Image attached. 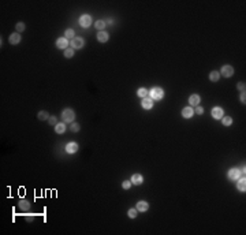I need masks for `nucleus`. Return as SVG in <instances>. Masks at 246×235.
<instances>
[{
  "label": "nucleus",
  "instance_id": "f257e3e1",
  "mask_svg": "<svg viewBox=\"0 0 246 235\" xmlns=\"http://www.w3.org/2000/svg\"><path fill=\"white\" fill-rule=\"evenodd\" d=\"M148 96L152 98V100H153V101H154V100H156V101H160L161 98L164 97V90L161 89V88H157V86L156 88H152V89L149 90V94Z\"/></svg>",
  "mask_w": 246,
  "mask_h": 235
},
{
  "label": "nucleus",
  "instance_id": "f03ea898",
  "mask_svg": "<svg viewBox=\"0 0 246 235\" xmlns=\"http://www.w3.org/2000/svg\"><path fill=\"white\" fill-rule=\"evenodd\" d=\"M62 119L64 123H73L75 119V112L71 110V108H67L62 112Z\"/></svg>",
  "mask_w": 246,
  "mask_h": 235
},
{
  "label": "nucleus",
  "instance_id": "7ed1b4c3",
  "mask_svg": "<svg viewBox=\"0 0 246 235\" xmlns=\"http://www.w3.org/2000/svg\"><path fill=\"white\" fill-rule=\"evenodd\" d=\"M219 74L222 75V77H224V78H230V77L234 75V69H232V66L226 64V66H223L222 67V70H220Z\"/></svg>",
  "mask_w": 246,
  "mask_h": 235
},
{
  "label": "nucleus",
  "instance_id": "20e7f679",
  "mask_svg": "<svg viewBox=\"0 0 246 235\" xmlns=\"http://www.w3.org/2000/svg\"><path fill=\"white\" fill-rule=\"evenodd\" d=\"M241 175H242V171L239 168H230L227 172V176L230 181H237L238 178H241Z\"/></svg>",
  "mask_w": 246,
  "mask_h": 235
},
{
  "label": "nucleus",
  "instance_id": "39448f33",
  "mask_svg": "<svg viewBox=\"0 0 246 235\" xmlns=\"http://www.w3.org/2000/svg\"><path fill=\"white\" fill-rule=\"evenodd\" d=\"M210 113H212V118L216 120H220L224 116V110H223L222 107H213L212 108V111H210Z\"/></svg>",
  "mask_w": 246,
  "mask_h": 235
},
{
  "label": "nucleus",
  "instance_id": "423d86ee",
  "mask_svg": "<svg viewBox=\"0 0 246 235\" xmlns=\"http://www.w3.org/2000/svg\"><path fill=\"white\" fill-rule=\"evenodd\" d=\"M79 25L82 27H85V29H86V27H89L90 25H92V17H90V15H88V14H83L82 17L79 18Z\"/></svg>",
  "mask_w": 246,
  "mask_h": 235
},
{
  "label": "nucleus",
  "instance_id": "0eeeda50",
  "mask_svg": "<svg viewBox=\"0 0 246 235\" xmlns=\"http://www.w3.org/2000/svg\"><path fill=\"white\" fill-rule=\"evenodd\" d=\"M64 149L68 155H74V153L78 152V144L77 142H68Z\"/></svg>",
  "mask_w": 246,
  "mask_h": 235
},
{
  "label": "nucleus",
  "instance_id": "6e6552de",
  "mask_svg": "<svg viewBox=\"0 0 246 235\" xmlns=\"http://www.w3.org/2000/svg\"><path fill=\"white\" fill-rule=\"evenodd\" d=\"M141 107L144 110H152L153 108V100L151 97H145L142 98V101H141Z\"/></svg>",
  "mask_w": 246,
  "mask_h": 235
},
{
  "label": "nucleus",
  "instance_id": "1a4fd4ad",
  "mask_svg": "<svg viewBox=\"0 0 246 235\" xmlns=\"http://www.w3.org/2000/svg\"><path fill=\"white\" fill-rule=\"evenodd\" d=\"M71 45H73V48H77V49H81V48H82L83 45H85V40H83L82 37H75V39H73Z\"/></svg>",
  "mask_w": 246,
  "mask_h": 235
},
{
  "label": "nucleus",
  "instance_id": "9d476101",
  "mask_svg": "<svg viewBox=\"0 0 246 235\" xmlns=\"http://www.w3.org/2000/svg\"><path fill=\"white\" fill-rule=\"evenodd\" d=\"M18 209L21 212H29L30 211V203L26 199H21L18 203Z\"/></svg>",
  "mask_w": 246,
  "mask_h": 235
},
{
  "label": "nucleus",
  "instance_id": "9b49d317",
  "mask_svg": "<svg viewBox=\"0 0 246 235\" xmlns=\"http://www.w3.org/2000/svg\"><path fill=\"white\" fill-rule=\"evenodd\" d=\"M56 47L59 48V49H67V47H68V40L66 39V37H60V39H58Z\"/></svg>",
  "mask_w": 246,
  "mask_h": 235
},
{
  "label": "nucleus",
  "instance_id": "f8f14e48",
  "mask_svg": "<svg viewBox=\"0 0 246 235\" xmlns=\"http://www.w3.org/2000/svg\"><path fill=\"white\" fill-rule=\"evenodd\" d=\"M130 182H131L133 184H135V186H138V184H142V182H144V176L141 175V174H134V175L131 176Z\"/></svg>",
  "mask_w": 246,
  "mask_h": 235
},
{
  "label": "nucleus",
  "instance_id": "ddd939ff",
  "mask_svg": "<svg viewBox=\"0 0 246 235\" xmlns=\"http://www.w3.org/2000/svg\"><path fill=\"white\" fill-rule=\"evenodd\" d=\"M193 115H194V110L192 107H185L182 110V116L185 119H190V118H193Z\"/></svg>",
  "mask_w": 246,
  "mask_h": 235
},
{
  "label": "nucleus",
  "instance_id": "4468645a",
  "mask_svg": "<svg viewBox=\"0 0 246 235\" xmlns=\"http://www.w3.org/2000/svg\"><path fill=\"white\" fill-rule=\"evenodd\" d=\"M200 103H201V97H200L198 94H192L189 97V104L193 105V107H197V105H200Z\"/></svg>",
  "mask_w": 246,
  "mask_h": 235
},
{
  "label": "nucleus",
  "instance_id": "2eb2a0df",
  "mask_svg": "<svg viewBox=\"0 0 246 235\" xmlns=\"http://www.w3.org/2000/svg\"><path fill=\"white\" fill-rule=\"evenodd\" d=\"M237 181H238L237 189L239 191H242V193H245V191H246V179H245V175H243V178H238Z\"/></svg>",
  "mask_w": 246,
  "mask_h": 235
},
{
  "label": "nucleus",
  "instance_id": "dca6fc26",
  "mask_svg": "<svg viewBox=\"0 0 246 235\" xmlns=\"http://www.w3.org/2000/svg\"><path fill=\"white\" fill-rule=\"evenodd\" d=\"M135 208H137V211L138 212H146L149 209V204L146 203V201H138L137 205H135Z\"/></svg>",
  "mask_w": 246,
  "mask_h": 235
},
{
  "label": "nucleus",
  "instance_id": "f3484780",
  "mask_svg": "<svg viewBox=\"0 0 246 235\" xmlns=\"http://www.w3.org/2000/svg\"><path fill=\"white\" fill-rule=\"evenodd\" d=\"M8 41H10V44H12V45L19 44V41H21V34H19V33H12L11 36H10Z\"/></svg>",
  "mask_w": 246,
  "mask_h": 235
},
{
  "label": "nucleus",
  "instance_id": "a211bd4d",
  "mask_svg": "<svg viewBox=\"0 0 246 235\" xmlns=\"http://www.w3.org/2000/svg\"><path fill=\"white\" fill-rule=\"evenodd\" d=\"M108 39H110V34H108L107 32H98L97 33V40L100 42H107L108 41Z\"/></svg>",
  "mask_w": 246,
  "mask_h": 235
},
{
  "label": "nucleus",
  "instance_id": "6ab92c4d",
  "mask_svg": "<svg viewBox=\"0 0 246 235\" xmlns=\"http://www.w3.org/2000/svg\"><path fill=\"white\" fill-rule=\"evenodd\" d=\"M64 131H66V123L64 122L55 125V133L56 134H63Z\"/></svg>",
  "mask_w": 246,
  "mask_h": 235
},
{
  "label": "nucleus",
  "instance_id": "aec40b11",
  "mask_svg": "<svg viewBox=\"0 0 246 235\" xmlns=\"http://www.w3.org/2000/svg\"><path fill=\"white\" fill-rule=\"evenodd\" d=\"M219 79H220L219 71H212V73L209 74V81H210V82H217Z\"/></svg>",
  "mask_w": 246,
  "mask_h": 235
},
{
  "label": "nucleus",
  "instance_id": "412c9836",
  "mask_svg": "<svg viewBox=\"0 0 246 235\" xmlns=\"http://www.w3.org/2000/svg\"><path fill=\"white\" fill-rule=\"evenodd\" d=\"M148 94H149V90L145 89V88H139V89L137 90V96H139L141 98H145Z\"/></svg>",
  "mask_w": 246,
  "mask_h": 235
},
{
  "label": "nucleus",
  "instance_id": "4be33fe9",
  "mask_svg": "<svg viewBox=\"0 0 246 235\" xmlns=\"http://www.w3.org/2000/svg\"><path fill=\"white\" fill-rule=\"evenodd\" d=\"M63 37H66L67 40H73V39H75V33H74V30L73 29H67L64 32V36Z\"/></svg>",
  "mask_w": 246,
  "mask_h": 235
},
{
  "label": "nucleus",
  "instance_id": "5701e85b",
  "mask_svg": "<svg viewBox=\"0 0 246 235\" xmlns=\"http://www.w3.org/2000/svg\"><path fill=\"white\" fill-rule=\"evenodd\" d=\"M15 30H17V33H22L26 30V25L22 23V22H18V23L15 25Z\"/></svg>",
  "mask_w": 246,
  "mask_h": 235
},
{
  "label": "nucleus",
  "instance_id": "b1692460",
  "mask_svg": "<svg viewBox=\"0 0 246 235\" xmlns=\"http://www.w3.org/2000/svg\"><path fill=\"white\" fill-rule=\"evenodd\" d=\"M95 27L98 30V32H103L104 27H105V22L101 21V19H100V21H97V22L95 23Z\"/></svg>",
  "mask_w": 246,
  "mask_h": 235
},
{
  "label": "nucleus",
  "instance_id": "393cba45",
  "mask_svg": "<svg viewBox=\"0 0 246 235\" xmlns=\"http://www.w3.org/2000/svg\"><path fill=\"white\" fill-rule=\"evenodd\" d=\"M222 123L224 126H231L232 125V118H230V116H223V118H222Z\"/></svg>",
  "mask_w": 246,
  "mask_h": 235
},
{
  "label": "nucleus",
  "instance_id": "a878e982",
  "mask_svg": "<svg viewBox=\"0 0 246 235\" xmlns=\"http://www.w3.org/2000/svg\"><path fill=\"white\" fill-rule=\"evenodd\" d=\"M37 118H39L40 120H47V119H49V115H48V112H45V111H40Z\"/></svg>",
  "mask_w": 246,
  "mask_h": 235
},
{
  "label": "nucleus",
  "instance_id": "bb28decb",
  "mask_svg": "<svg viewBox=\"0 0 246 235\" xmlns=\"http://www.w3.org/2000/svg\"><path fill=\"white\" fill-rule=\"evenodd\" d=\"M74 56V48H67V49H64V57H67V59H70V57Z\"/></svg>",
  "mask_w": 246,
  "mask_h": 235
},
{
  "label": "nucleus",
  "instance_id": "cd10ccee",
  "mask_svg": "<svg viewBox=\"0 0 246 235\" xmlns=\"http://www.w3.org/2000/svg\"><path fill=\"white\" fill-rule=\"evenodd\" d=\"M137 212H138V211H137V208L135 209H134V208L129 209V212H127L129 217H130V219H135V217H137Z\"/></svg>",
  "mask_w": 246,
  "mask_h": 235
},
{
  "label": "nucleus",
  "instance_id": "c85d7f7f",
  "mask_svg": "<svg viewBox=\"0 0 246 235\" xmlns=\"http://www.w3.org/2000/svg\"><path fill=\"white\" fill-rule=\"evenodd\" d=\"M131 184H133V183H131L130 181H125L123 183H122V187L125 189V190H129V189L131 187Z\"/></svg>",
  "mask_w": 246,
  "mask_h": 235
},
{
  "label": "nucleus",
  "instance_id": "c756f323",
  "mask_svg": "<svg viewBox=\"0 0 246 235\" xmlns=\"http://www.w3.org/2000/svg\"><path fill=\"white\" fill-rule=\"evenodd\" d=\"M237 88H238V90H241L242 93H245V88H246L245 82H238L237 83Z\"/></svg>",
  "mask_w": 246,
  "mask_h": 235
},
{
  "label": "nucleus",
  "instance_id": "7c9ffc66",
  "mask_svg": "<svg viewBox=\"0 0 246 235\" xmlns=\"http://www.w3.org/2000/svg\"><path fill=\"white\" fill-rule=\"evenodd\" d=\"M79 130H81L79 125H78V123H73V125H71V131H73V133H78Z\"/></svg>",
  "mask_w": 246,
  "mask_h": 235
},
{
  "label": "nucleus",
  "instance_id": "2f4dec72",
  "mask_svg": "<svg viewBox=\"0 0 246 235\" xmlns=\"http://www.w3.org/2000/svg\"><path fill=\"white\" fill-rule=\"evenodd\" d=\"M49 125H58L56 122V116H49Z\"/></svg>",
  "mask_w": 246,
  "mask_h": 235
},
{
  "label": "nucleus",
  "instance_id": "473e14b6",
  "mask_svg": "<svg viewBox=\"0 0 246 235\" xmlns=\"http://www.w3.org/2000/svg\"><path fill=\"white\" fill-rule=\"evenodd\" d=\"M239 100H241V103H242V104H246V97H245V93H241V96H239Z\"/></svg>",
  "mask_w": 246,
  "mask_h": 235
},
{
  "label": "nucleus",
  "instance_id": "72a5a7b5",
  "mask_svg": "<svg viewBox=\"0 0 246 235\" xmlns=\"http://www.w3.org/2000/svg\"><path fill=\"white\" fill-rule=\"evenodd\" d=\"M196 113H198V115H202V113H204V108H202V107H197V108H196Z\"/></svg>",
  "mask_w": 246,
  "mask_h": 235
},
{
  "label": "nucleus",
  "instance_id": "f704fd0d",
  "mask_svg": "<svg viewBox=\"0 0 246 235\" xmlns=\"http://www.w3.org/2000/svg\"><path fill=\"white\" fill-rule=\"evenodd\" d=\"M33 220H34V216H33V215H27V216H26V221H33Z\"/></svg>",
  "mask_w": 246,
  "mask_h": 235
},
{
  "label": "nucleus",
  "instance_id": "c9c22d12",
  "mask_svg": "<svg viewBox=\"0 0 246 235\" xmlns=\"http://www.w3.org/2000/svg\"><path fill=\"white\" fill-rule=\"evenodd\" d=\"M107 23H108V25H112V23H114V19H108Z\"/></svg>",
  "mask_w": 246,
  "mask_h": 235
}]
</instances>
